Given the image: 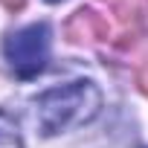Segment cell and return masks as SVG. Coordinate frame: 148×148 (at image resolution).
<instances>
[{
	"mask_svg": "<svg viewBox=\"0 0 148 148\" xmlns=\"http://www.w3.org/2000/svg\"><path fill=\"white\" fill-rule=\"evenodd\" d=\"M0 148H23L18 122H15L6 110H0Z\"/></svg>",
	"mask_w": 148,
	"mask_h": 148,
	"instance_id": "cell-3",
	"label": "cell"
},
{
	"mask_svg": "<svg viewBox=\"0 0 148 148\" xmlns=\"http://www.w3.org/2000/svg\"><path fill=\"white\" fill-rule=\"evenodd\" d=\"M0 3H3L9 12H18V9H23V3H26V0H0Z\"/></svg>",
	"mask_w": 148,
	"mask_h": 148,
	"instance_id": "cell-4",
	"label": "cell"
},
{
	"mask_svg": "<svg viewBox=\"0 0 148 148\" xmlns=\"http://www.w3.org/2000/svg\"><path fill=\"white\" fill-rule=\"evenodd\" d=\"M47 3H61V0H47Z\"/></svg>",
	"mask_w": 148,
	"mask_h": 148,
	"instance_id": "cell-5",
	"label": "cell"
},
{
	"mask_svg": "<svg viewBox=\"0 0 148 148\" xmlns=\"http://www.w3.org/2000/svg\"><path fill=\"white\" fill-rule=\"evenodd\" d=\"M3 55L18 79H35L49 61V26L29 23L9 32L3 41Z\"/></svg>",
	"mask_w": 148,
	"mask_h": 148,
	"instance_id": "cell-2",
	"label": "cell"
},
{
	"mask_svg": "<svg viewBox=\"0 0 148 148\" xmlns=\"http://www.w3.org/2000/svg\"><path fill=\"white\" fill-rule=\"evenodd\" d=\"M102 108V93L93 82H67L44 90L35 99V125L44 136L87 125Z\"/></svg>",
	"mask_w": 148,
	"mask_h": 148,
	"instance_id": "cell-1",
	"label": "cell"
}]
</instances>
